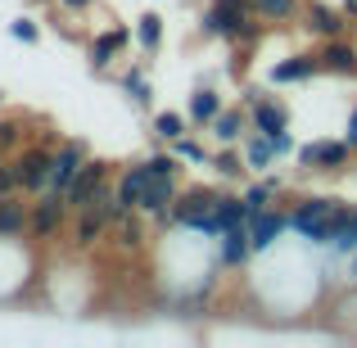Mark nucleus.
I'll use <instances>...</instances> for the list:
<instances>
[{
  "label": "nucleus",
  "mask_w": 357,
  "mask_h": 348,
  "mask_svg": "<svg viewBox=\"0 0 357 348\" xmlns=\"http://www.w3.org/2000/svg\"><path fill=\"white\" fill-rule=\"evenodd\" d=\"M317 73H321L317 50H294V54H285V59L271 63L267 82H271V86H303V82H312Z\"/></svg>",
  "instance_id": "9"
},
{
  "label": "nucleus",
  "mask_w": 357,
  "mask_h": 348,
  "mask_svg": "<svg viewBox=\"0 0 357 348\" xmlns=\"http://www.w3.org/2000/svg\"><path fill=\"white\" fill-rule=\"evenodd\" d=\"M303 27L317 36V41H331V36H344L349 32V14L335 5H326V0H303Z\"/></svg>",
  "instance_id": "10"
},
{
  "label": "nucleus",
  "mask_w": 357,
  "mask_h": 348,
  "mask_svg": "<svg viewBox=\"0 0 357 348\" xmlns=\"http://www.w3.org/2000/svg\"><path fill=\"white\" fill-rule=\"evenodd\" d=\"M349 285H357V253H353V262H349Z\"/></svg>",
  "instance_id": "39"
},
{
  "label": "nucleus",
  "mask_w": 357,
  "mask_h": 348,
  "mask_svg": "<svg viewBox=\"0 0 357 348\" xmlns=\"http://www.w3.org/2000/svg\"><path fill=\"white\" fill-rule=\"evenodd\" d=\"M249 127L262 131V136H276V131H285V127H289V105H285V100H276V96H258V100L249 105Z\"/></svg>",
  "instance_id": "15"
},
{
  "label": "nucleus",
  "mask_w": 357,
  "mask_h": 348,
  "mask_svg": "<svg viewBox=\"0 0 357 348\" xmlns=\"http://www.w3.org/2000/svg\"><path fill=\"white\" fill-rule=\"evenodd\" d=\"M109 186H114V163H109V158H86L82 172L73 176V186L63 190V199H68L73 213H82V209H91Z\"/></svg>",
  "instance_id": "3"
},
{
  "label": "nucleus",
  "mask_w": 357,
  "mask_h": 348,
  "mask_svg": "<svg viewBox=\"0 0 357 348\" xmlns=\"http://www.w3.org/2000/svg\"><path fill=\"white\" fill-rule=\"evenodd\" d=\"M91 158V145L86 140H59L54 145V172H50V190H68L73 176L82 172V163Z\"/></svg>",
  "instance_id": "11"
},
{
  "label": "nucleus",
  "mask_w": 357,
  "mask_h": 348,
  "mask_svg": "<svg viewBox=\"0 0 357 348\" xmlns=\"http://www.w3.org/2000/svg\"><path fill=\"white\" fill-rule=\"evenodd\" d=\"M27 118H0V154H14L18 145H23L32 131H23Z\"/></svg>",
  "instance_id": "32"
},
{
  "label": "nucleus",
  "mask_w": 357,
  "mask_h": 348,
  "mask_svg": "<svg viewBox=\"0 0 357 348\" xmlns=\"http://www.w3.org/2000/svg\"><path fill=\"white\" fill-rule=\"evenodd\" d=\"M317 59H321V73H331V77H357V45L344 41V36L321 41L317 45Z\"/></svg>",
  "instance_id": "14"
},
{
  "label": "nucleus",
  "mask_w": 357,
  "mask_h": 348,
  "mask_svg": "<svg viewBox=\"0 0 357 348\" xmlns=\"http://www.w3.org/2000/svg\"><path fill=\"white\" fill-rule=\"evenodd\" d=\"M340 9H344V14H349V23H357V0H344Z\"/></svg>",
  "instance_id": "38"
},
{
  "label": "nucleus",
  "mask_w": 357,
  "mask_h": 348,
  "mask_svg": "<svg viewBox=\"0 0 357 348\" xmlns=\"http://www.w3.org/2000/svg\"><path fill=\"white\" fill-rule=\"evenodd\" d=\"M172 154L181 158V163H195V167H208V158H213L208 149H204L199 140L190 136V131H185V136H176V140H172Z\"/></svg>",
  "instance_id": "31"
},
{
  "label": "nucleus",
  "mask_w": 357,
  "mask_h": 348,
  "mask_svg": "<svg viewBox=\"0 0 357 348\" xmlns=\"http://www.w3.org/2000/svg\"><path fill=\"white\" fill-rule=\"evenodd\" d=\"M218 199H222L218 186H185V190L176 195V204H172V227H185V231L199 235Z\"/></svg>",
  "instance_id": "6"
},
{
  "label": "nucleus",
  "mask_w": 357,
  "mask_h": 348,
  "mask_svg": "<svg viewBox=\"0 0 357 348\" xmlns=\"http://www.w3.org/2000/svg\"><path fill=\"white\" fill-rule=\"evenodd\" d=\"M222 105H227V100H222V91L213 86V82H204V86L190 96V105H185V118H190L195 127H208V122L222 114Z\"/></svg>",
  "instance_id": "21"
},
{
  "label": "nucleus",
  "mask_w": 357,
  "mask_h": 348,
  "mask_svg": "<svg viewBox=\"0 0 357 348\" xmlns=\"http://www.w3.org/2000/svg\"><path fill=\"white\" fill-rule=\"evenodd\" d=\"M131 27H136V45H140V54H149V59H154L158 45H163V14L145 9V14H140Z\"/></svg>",
  "instance_id": "25"
},
{
  "label": "nucleus",
  "mask_w": 357,
  "mask_h": 348,
  "mask_svg": "<svg viewBox=\"0 0 357 348\" xmlns=\"http://www.w3.org/2000/svg\"><path fill=\"white\" fill-rule=\"evenodd\" d=\"M122 54V41L114 36V27H109V32H100L96 41H91V68L96 73H109V63H114Z\"/></svg>",
  "instance_id": "28"
},
{
  "label": "nucleus",
  "mask_w": 357,
  "mask_h": 348,
  "mask_svg": "<svg viewBox=\"0 0 357 348\" xmlns=\"http://www.w3.org/2000/svg\"><path fill=\"white\" fill-rule=\"evenodd\" d=\"M244 131H249V109L244 105H222V114L208 122V136L218 145H240Z\"/></svg>",
  "instance_id": "17"
},
{
  "label": "nucleus",
  "mask_w": 357,
  "mask_h": 348,
  "mask_svg": "<svg viewBox=\"0 0 357 348\" xmlns=\"http://www.w3.org/2000/svg\"><path fill=\"white\" fill-rule=\"evenodd\" d=\"M14 163H18V186H23V195H41L50 190V172H54V149L41 145V140H27V145L14 149Z\"/></svg>",
  "instance_id": "2"
},
{
  "label": "nucleus",
  "mask_w": 357,
  "mask_h": 348,
  "mask_svg": "<svg viewBox=\"0 0 357 348\" xmlns=\"http://www.w3.org/2000/svg\"><path fill=\"white\" fill-rule=\"evenodd\" d=\"M240 18L236 9H227L222 0H213L208 9H204V18H199V32L208 36V41H236V27H240Z\"/></svg>",
  "instance_id": "19"
},
{
  "label": "nucleus",
  "mask_w": 357,
  "mask_h": 348,
  "mask_svg": "<svg viewBox=\"0 0 357 348\" xmlns=\"http://www.w3.org/2000/svg\"><path fill=\"white\" fill-rule=\"evenodd\" d=\"M36 5H50V0H36Z\"/></svg>",
  "instance_id": "40"
},
{
  "label": "nucleus",
  "mask_w": 357,
  "mask_h": 348,
  "mask_svg": "<svg viewBox=\"0 0 357 348\" xmlns=\"http://www.w3.org/2000/svg\"><path fill=\"white\" fill-rule=\"evenodd\" d=\"M9 36L23 41V45H36L41 41V23H36V18H14V23H9Z\"/></svg>",
  "instance_id": "33"
},
{
  "label": "nucleus",
  "mask_w": 357,
  "mask_h": 348,
  "mask_svg": "<svg viewBox=\"0 0 357 348\" xmlns=\"http://www.w3.org/2000/svg\"><path fill=\"white\" fill-rule=\"evenodd\" d=\"M185 122H190V118L176 114V109H158V114L149 118V131H154V136L163 140V145H172L176 136H185Z\"/></svg>",
  "instance_id": "27"
},
{
  "label": "nucleus",
  "mask_w": 357,
  "mask_h": 348,
  "mask_svg": "<svg viewBox=\"0 0 357 348\" xmlns=\"http://www.w3.org/2000/svg\"><path fill=\"white\" fill-rule=\"evenodd\" d=\"M249 258H253V249H249V231L244 227L218 235V262H213L218 271H240Z\"/></svg>",
  "instance_id": "18"
},
{
  "label": "nucleus",
  "mask_w": 357,
  "mask_h": 348,
  "mask_svg": "<svg viewBox=\"0 0 357 348\" xmlns=\"http://www.w3.org/2000/svg\"><path fill=\"white\" fill-rule=\"evenodd\" d=\"M298 167L303 172H317V176H335V172H344V167L353 163V145L349 140H331V136H321V140H307V145H298Z\"/></svg>",
  "instance_id": "4"
},
{
  "label": "nucleus",
  "mask_w": 357,
  "mask_h": 348,
  "mask_svg": "<svg viewBox=\"0 0 357 348\" xmlns=\"http://www.w3.org/2000/svg\"><path fill=\"white\" fill-rule=\"evenodd\" d=\"M340 213V199H326V195H307L289 209V231L303 244H326L331 240V222Z\"/></svg>",
  "instance_id": "1"
},
{
  "label": "nucleus",
  "mask_w": 357,
  "mask_h": 348,
  "mask_svg": "<svg viewBox=\"0 0 357 348\" xmlns=\"http://www.w3.org/2000/svg\"><path fill=\"white\" fill-rule=\"evenodd\" d=\"M249 222V209H244V199L240 195H222L218 204H213V213H208V222H204V240H218L222 231H236V227H244Z\"/></svg>",
  "instance_id": "13"
},
{
  "label": "nucleus",
  "mask_w": 357,
  "mask_h": 348,
  "mask_svg": "<svg viewBox=\"0 0 357 348\" xmlns=\"http://www.w3.org/2000/svg\"><path fill=\"white\" fill-rule=\"evenodd\" d=\"M244 231H249V249L262 258V253H271V249H276V240L289 231V209L271 204V209H258V213H249Z\"/></svg>",
  "instance_id": "7"
},
{
  "label": "nucleus",
  "mask_w": 357,
  "mask_h": 348,
  "mask_svg": "<svg viewBox=\"0 0 357 348\" xmlns=\"http://www.w3.org/2000/svg\"><path fill=\"white\" fill-rule=\"evenodd\" d=\"M54 5H59L63 14H86V9L96 5V0H54Z\"/></svg>",
  "instance_id": "36"
},
{
  "label": "nucleus",
  "mask_w": 357,
  "mask_h": 348,
  "mask_svg": "<svg viewBox=\"0 0 357 348\" xmlns=\"http://www.w3.org/2000/svg\"><path fill=\"white\" fill-rule=\"evenodd\" d=\"M14 190H23L18 186V163H14V154H0V195H14Z\"/></svg>",
  "instance_id": "34"
},
{
  "label": "nucleus",
  "mask_w": 357,
  "mask_h": 348,
  "mask_svg": "<svg viewBox=\"0 0 357 348\" xmlns=\"http://www.w3.org/2000/svg\"><path fill=\"white\" fill-rule=\"evenodd\" d=\"M68 199H63V190H41L36 195V204H27V235L32 240H54V235L63 231V222H68Z\"/></svg>",
  "instance_id": "5"
},
{
  "label": "nucleus",
  "mask_w": 357,
  "mask_h": 348,
  "mask_svg": "<svg viewBox=\"0 0 357 348\" xmlns=\"http://www.w3.org/2000/svg\"><path fill=\"white\" fill-rule=\"evenodd\" d=\"M326 249H331L335 258H353L357 253V209L353 204H340V213H335V222H331Z\"/></svg>",
  "instance_id": "16"
},
{
  "label": "nucleus",
  "mask_w": 357,
  "mask_h": 348,
  "mask_svg": "<svg viewBox=\"0 0 357 348\" xmlns=\"http://www.w3.org/2000/svg\"><path fill=\"white\" fill-rule=\"evenodd\" d=\"M181 195V181L176 176H149L145 190H140V213L154 218L158 227H172V204Z\"/></svg>",
  "instance_id": "8"
},
{
  "label": "nucleus",
  "mask_w": 357,
  "mask_h": 348,
  "mask_svg": "<svg viewBox=\"0 0 357 348\" xmlns=\"http://www.w3.org/2000/svg\"><path fill=\"white\" fill-rule=\"evenodd\" d=\"M276 195H280V181H253V186H244V209L249 213H258V209H271L276 204Z\"/></svg>",
  "instance_id": "30"
},
{
  "label": "nucleus",
  "mask_w": 357,
  "mask_h": 348,
  "mask_svg": "<svg viewBox=\"0 0 357 348\" xmlns=\"http://www.w3.org/2000/svg\"><path fill=\"white\" fill-rule=\"evenodd\" d=\"M109 231H114V218H109L105 204H91V209L73 213V244L77 249H96Z\"/></svg>",
  "instance_id": "12"
},
{
  "label": "nucleus",
  "mask_w": 357,
  "mask_h": 348,
  "mask_svg": "<svg viewBox=\"0 0 357 348\" xmlns=\"http://www.w3.org/2000/svg\"><path fill=\"white\" fill-rule=\"evenodd\" d=\"M118 86L127 91V100L136 109H149V105H154V82L145 77V63H131V68L118 77Z\"/></svg>",
  "instance_id": "24"
},
{
  "label": "nucleus",
  "mask_w": 357,
  "mask_h": 348,
  "mask_svg": "<svg viewBox=\"0 0 357 348\" xmlns=\"http://www.w3.org/2000/svg\"><path fill=\"white\" fill-rule=\"evenodd\" d=\"M253 9H258V18H267V23H294V18L303 14V0H253Z\"/></svg>",
  "instance_id": "29"
},
{
  "label": "nucleus",
  "mask_w": 357,
  "mask_h": 348,
  "mask_svg": "<svg viewBox=\"0 0 357 348\" xmlns=\"http://www.w3.org/2000/svg\"><path fill=\"white\" fill-rule=\"evenodd\" d=\"M271 149H276V158H294V154H298V145H294V136H289V127L271 136Z\"/></svg>",
  "instance_id": "35"
},
{
  "label": "nucleus",
  "mask_w": 357,
  "mask_h": 348,
  "mask_svg": "<svg viewBox=\"0 0 357 348\" xmlns=\"http://www.w3.org/2000/svg\"><path fill=\"white\" fill-rule=\"evenodd\" d=\"M18 235H27V199H23V190L0 195V240H18Z\"/></svg>",
  "instance_id": "20"
},
{
  "label": "nucleus",
  "mask_w": 357,
  "mask_h": 348,
  "mask_svg": "<svg viewBox=\"0 0 357 348\" xmlns=\"http://www.w3.org/2000/svg\"><path fill=\"white\" fill-rule=\"evenodd\" d=\"M208 167L222 176V181H240V176L249 172V163H244V154H240L236 145H218V154L208 158Z\"/></svg>",
  "instance_id": "26"
},
{
  "label": "nucleus",
  "mask_w": 357,
  "mask_h": 348,
  "mask_svg": "<svg viewBox=\"0 0 357 348\" xmlns=\"http://www.w3.org/2000/svg\"><path fill=\"white\" fill-rule=\"evenodd\" d=\"M145 181H149V167H145V158L118 172V181H114V195H118V204H122V209H140V190H145Z\"/></svg>",
  "instance_id": "22"
},
{
  "label": "nucleus",
  "mask_w": 357,
  "mask_h": 348,
  "mask_svg": "<svg viewBox=\"0 0 357 348\" xmlns=\"http://www.w3.org/2000/svg\"><path fill=\"white\" fill-rule=\"evenodd\" d=\"M344 140H349V145L357 149V105L349 109V131H344Z\"/></svg>",
  "instance_id": "37"
},
{
  "label": "nucleus",
  "mask_w": 357,
  "mask_h": 348,
  "mask_svg": "<svg viewBox=\"0 0 357 348\" xmlns=\"http://www.w3.org/2000/svg\"><path fill=\"white\" fill-rule=\"evenodd\" d=\"M240 154H244V163H249V172H267L271 163H276V149H271V136H262V131H244V140H240Z\"/></svg>",
  "instance_id": "23"
}]
</instances>
